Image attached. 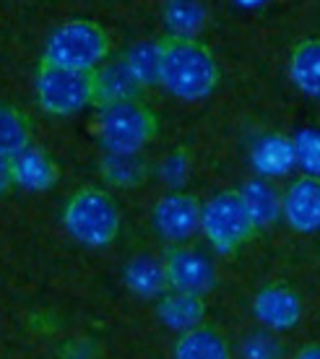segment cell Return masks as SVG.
<instances>
[{
    "mask_svg": "<svg viewBox=\"0 0 320 359\" xmlns=\"http://www.w3.org/2000/svg\"><path fill=\"white\" fill-rule=\"evenodd\" d=\"M156 47V79L180 99L208 97L222 79L211 47L196 36L167 34L154 42Z\"/></svg>",
    "mask_w": 320,
    "mask_h": 359,
    "instance_id": "1",
    "label": "cell"
},
{
    "mask_svg": "<svg viewBox=\"0 0 320 359\" xmlns=\"http://www.w3.org/2000/svg\"><path fill=\"white\" fill-rule=\"evenodd\" d=\"M62 219L68 232L91 248L109 245L120 232V206L107 190L99 188L76 190L65 203Z\"/></svg>",
    "mask_w": 320,
    "mask_h": 359,
    "instance_id": "2",
    "label": "cell"
},
{
    "mask_svg": "<svg viewBox=\"0 0 320 359\" xmlns=\"http://www.w3.org/2000/svg\"><path fill=\"white\" fill-rule=\"evenodd\" d=\"M159 133V120L143 99L112 102L99 107L97 138L107 151H141Z\"/></svg>",
    "mask_w": 320,
    "mask_h": 359,
    "instance_id": "3",
    "label": "cell"
},
{
    "mask_svg": "<svg viewBox=\"0 0 320 359\" xmlns=\"http://www.w3.org/2000/svg\"><path fill=\"white\" fill-rule=\"evenodd\" d=\"M109 55L107 29L91 18H73L55 29L45 45L42 60L65 68L91 71Z\"/></svg>",
    "mask_w": 320,
    "mask_h": 359,
    "instance_id": "4",
    "label": "cell"
},
{
    "mask_svg": "<svg viewBox=\"0 0 320 359\" xmlns=\"http://www.w3.org/2000/svg\"><path fill=\"white\" fill-rule=\"evenodd\" d=\"M201 229L219 252H234L255 234V222L240 190H222L201 206Z\"/></svg>",
    "mask_w": 320,
    "mask_h": 359,
    "instance_id": "5",
    "label": "cell"
},
{
    "mask_svg": "<svg viewBox=\"0 0 320 359\" xmlns=\"http://www.w3.org/2000/svg\"><path fill=\"white\" fill-rule=\"evenodd\" d=\"M36 99L50 115H73L94 99V68H65L42 60L36 68Z\"/></svg>",
    "mask_w": 320,
    "mask_h": 359,
    "instance_id": "6",
    "label": "cell"
},
{
    "mask_svg": "<svg viewBox=\"0 0 320 359\" xmlns=\"http://www.w3.org/2000/svg\"><path fill=\"white\" fill-rule=\"evenodd\" d=\"M164 284L172 292L204 297L216 284V266L208 252L190 245H172L161 261Z\"/></svg>",
    "mask_w": 320,
    "mask_h": 359,
    "instance_id": "7",
    "label": "cell"
},
{
    "mask_svg": "<svg viewBox=\"0 0 320 359\" xmlns=\"http://www.w3.org/2000/svg\"><path fill=\"white\" fill-rule=\"evenodd\" d=\"M152 222L161 240L182 245L201 226V203L190 193H169L154 206Z\"/></svg>",
    "mask_w": 320,
    "mask_h": 359,
    "instance_id": "8",
    "label": "cell"
},
{
    "mask_svg": "<svg viewBox=\"0 0 320 359\" xmlns=\"http://www.w3.org/2000/svg\"><path fill=\"white\" fill-rule=\"evenodd\" d=\"M281 214L286 224L302 234H310L320 224V185L318 177H300L281 196Z\"/></svg>",
    "mask_w": 320,
    "mask_h": 359,
    "instance_id": "9",
    "label": "cell"
},
{
    "mask_svg": "<svg viewBox=\"0 0 320 359\" xmlns=\"http://www.w3.org/2000/svg\"><path fill=\"white\" fill-rule=\"evenodd\" d=\"M255 315L258 320L274 331H289L300 323L302 318V299L294 289L284 287V284H271V287H263L255 294Z\"/></svg>",
    "mask_w": 320,
    "mask_h": 359,
    "instance_id": "10",
    "label": "cell"
},
{
    "mask_svg": "<svg viewBox=\"0 0 320 359\" xmlns=\"http://www.w3.org/2000/svg\"><path fill=\"white\" fill-rule=\"evenodd\" d=\"M141 79L131 71V65L123 60L107 63L102 68H94V99L91 104L105 107L112 102H128V99H141L143 97Z\"/></svg>",
    "mask_w": 320,
    "mask_h": 359,
    "instance_id": "11",
    "label": "cell"
},
{
    "mask_svg": "<svg viewBox=\"0 0 320 359\" xmlns=\"http://www.w3.org/2000/svg\"><path fill=\"white\" fill-rule=\"evenodd\" d=\"M172 359H232V346L219 328L201 323L180 333Z\"/></svg>",
    "mask_w": 320,
    "mask_h": 359,
    "instance_id": "12",
    "label": "cell"
},
{
    "mask_svg": "<svg viewBox=\"0 0 320 359\" xmlns=\"http://www.w3.org/2000/svg\"><path fill=\"white\" fill-rule=\"evenodd\" d=\"M204 313H206L204 297H198V294L169 292V294L161 297V302H159L161 320H164L169 328H178V331H187V328L201 325Z\"/></svg>",
    "mask_w": 320,
    "mask_h": 359,
    "instance_id": "13",
    "label": "cell"
},
{
    "mask_svg": "<svg viewBox=\"0 0 320 359\" xmlns=\"http://www.w3.org/2000/svg\"><path fill=\"white\" fill-rule=\"evenodd\" d=\"M289 73L300 91L315 97L320 83V45L315 36H307L302 42H297L289 57Z\"/></svg>",
    "mask_w": 320,
    "mask_h": 359,
    "instance_id": "14",
    "label": "cell"
},
{
    "mask_svg": "<svg viewBox=\"0 0 320 359\" xmlns=\"http://www.w3.org/2000/svg\"><path fill=\"white\" fill-rule=\"evenodd\" d=\"M32 120L24 109L13 104H0V154L16 156L32 144Z\"/></svg>",
    "mask_w": 320,
    "mask_h": 359,
    "instance_id": "15",
    "label": "cell"
},
{
    "mask_svg": "<svg viewBox=\"0 0 320 359\" xmlns=\"http://www.w3.org/2000/svg\"><path fill=\"white\" fill-rule=\"evenodd\" d=\"M102 172L112 185H138L149 175V164L143 159L141 151H107L105 162H102Z\"/></svg>",
    "mask_w": 320,
    "mask_h": 359,
    "instance_id": "16",
    "label": "cell"
},
{
    "mask_svg": "<svg viewBox=\"0 0 320 359\" xmlns=\"http://www.w3.org/2000/svg\"><path fill=\"white\" fill-rule=\"evenodd\" d=\"M242 198H245V203H248L250 214H253V222L255 226L258 224H268V222H274L276 216L281 214V196L276 193L268 182H250L248 188L242 190Z\"/></svg>",
    "mask_w": 320,
    "mask_h": 359,
    "instance_id": "17",
    "label": "cell"
},
{
    "mask_svg": "<svg viewBox=\"0 0 320 359\" xmlns=\"http://www.w3.org/2000/svg\"><path fill=\"white\" fill-rule=\"evenodd\" d=\"M204 21V8L196 0H172L167 6V24L175 29V34L190 36Z\"/></svg>",
    "mask_w": 320,
    "mask_h": 359,
    "instance_id": "18",
    "label": "cell"
},
{
    "mask_svg": "<svg viewBox=\"0 0 320 359\" xmlns=\"http://www.w3.org/2000/svg\"><path fill=\"white\" fill-rule=\"evenodd\" d=\"M128 281H131V287L135 292L154 294V292H159L164 287V273H161V266H156L152 258H138L128 269Z\"/></svg>",
    "mask_w": 320,
    "mask_h": 359,
    "instance_id": "19",
    "label": "cell"
},
{
    "mask_svg": "<svg viewBox=\"0 0 320 359\" xmlns=\"http://www.w3.org/2000/svg\"><path fill=\"white\" fill-rule=\"evenodd\" d=\"M125 63L131 65V71L141 79L143 86H146V83H152V81H156V47H154V42L133 47V50H131V55L125 57Z\"/></svg>",
    "mask_w": 320,
    "mask_h": 359,
    "instance_id": "20",
    "label": "cell"
},
{
    "mask_svg": "<svg viewBox=\"0 0 320 359\" xmlns=\"http://www.w3.org/2000/svg\"><path fill=\"white\" fill-rule=\"evenodd\" d=\"M16 182H18V167L13 162V156H3L0 154V196H6Z\"/></svg>",
    "mask_w": 320,
    "mask_h": 359,
    "instance_id": "21",
    "label": "cell"
},
{
    "mask_svg": "<svg viewBox=\"0 0 320 359\" xmlns=\"http://www.w3.org/2000/svg\"><path fill=\"white\" fill-rule=\"evenodd\" d=\"M294 359H320V349H318V344L312 341L307 344V346H302V349L294 354Z\"/></svg>",
    "mask_w": 320,
    "mask_h": 359,
    "instance_id": "22",
    "label": "cell"
}]
</instances>
